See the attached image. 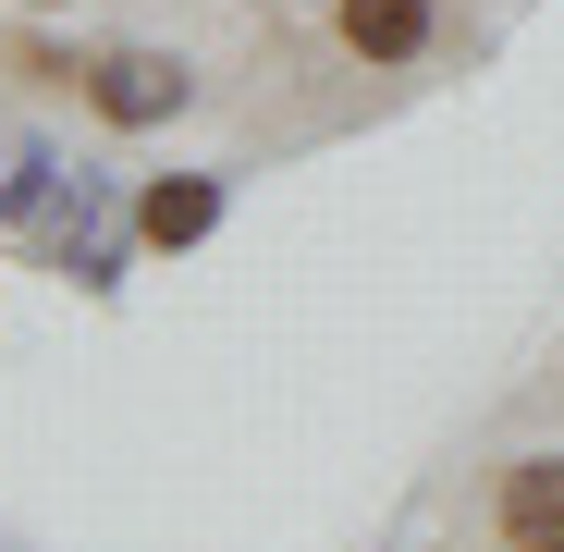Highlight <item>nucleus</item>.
<instances>
[{
    "mask_svg": "<svg viewBox=\"0 0 564 552\" xmlns=\"http://www.w3.org/2000/svg\"><path fill=\"white\" fill-rule=\"evenodd\" d=\"M86 111L99 123H172L184 111V62H160V50H111V62H86Z\"/></svg>",
    "mask_w": 564,
    "mask_h": 552,
    "instance_id": "f257e3e1",
    "label": "nucleus"
},
{
    "mask_svg": "<svg viewBox=\"0 0 564 552\" xmlns=\"http://www.w3.org/2000/svg\"><path fill=\"white\" fill-rule=\"evenodd\" d=\"M503 552H564V454H516L503 491H491Z\"/></svg>",
    "mask_w": 564,
    "mask_h": 552,
    "instance_id": "f03ea898",
    "label": "nucleus"
},
{
    "mask_svg": "<svg viewBox=\"0 0 564 552\" xmlns=\"http://www.w3.org/2000/svg\"><path fill=\"white\" fill-rule=\"evenodd\" d=\"M332 37H344L356 62H417V50H430V0H344Z\"/></svg>",
    "mask_w": 564,
    "mask_h": 552,
    "instance_id": "7ed1b4c3",
    "label": "nucleus"
},
{
    "mask_svg": "<svg viewBox=\"0 0 564 552\" xmlns=\"http://www.w3.org/2000/svg\"><path fill=\"white\" fill-rule=\"evenodd\" d=\"M209 221H221V184H209V172H160L148 197H135V234H148V246H197Z\"/></svg>",
    "mask_w": 564,
    "mask_h": 552,
    "instance_id": "20e7f679",
    "label": "nucleus"
},
{
    "mask_svg": "<svg viewBox=\"0 0 564 552\" xmlns=\"http://www.w3.org/2000/svg\"><path fill=\"white\" fill-rule=\"evenodd\" d=\"M37 13H62V0H37Z\"/></svg>",
    "mask_w": 564,
    "mask_h": 552,
    "instance_id": "39448f33",
    "label": "nucleus"
}]
</instances>
